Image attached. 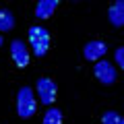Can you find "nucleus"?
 <instances>
[{
  "label": "nucleus",
  "instance_id": "obj_1",
  "mask_svg": "<svg viewBox=\"0 0 124 124\" xmlns=\"http://www.w3.org/2000/svg\"><path fill=\"white\" fill-rule=\"evenodd\" d=\"M29 44H31L33 54H35L37 58L46 56L48 50H50V33H48V29L41 27V25L29 27Z\"/></svg>",
  "mask_w": 124,
  "mask_h": 124
},
{
  "label": "nucleus",
  "instance_id": "obj_2",
  "mask_svg": "<svg viewBox=\"0 0 124 124\" xmlns=\"http://www.w3.org/2000/svg\"><path fill=\"white\" fill-rule=\"evenodd\" d=\"M17 114L23 120L31 118L35 114V95L31 87H21L17 93Z\"/></svg>",
  "mask_w": 124,
  "mask_h": 124
},
{
  "label": "nucleus",
  "instance_id": "obj_3",
  "mask_svg": "<svg viewBox=\"0 0 124 124\" xmlns=\"http://www.w3.org/2000/svg\"><path fill=\"white\" fill-rule=\"evenodd\" d=\"M93 75H95V79H97L101 85H114L116 79H118V72H116L114 64H110V62H106V60H97L95 62Z\"/></svg>",
  "mask_w": 124,
  "mask_h": 124
},
{
  "label": "nucleus",
  "instance_id": "obj_4",
  "mask_svg": "<svg viewBox=\"0 0 124 124\" xmlns=\"http://www.w3.org/2000/svg\"><path fill=\"white\" fill-rule=\"evenodd\" d=\"M56 93H58V87H56V83H54L52 79L41 77V79L37 81V95H39V101L44 103V106L54 103V99L58 97Z\"/></svg>",
  "mask_w": 124,
  "mask_h": 124
},
{
  "label": "nucleus",
  "instance_id": "obj_5",
  "mask_svg": "<svg viewBox=\"0 0 124 124\" xmlns=\"http://www.w3.org/2000/svg\"><path fill=\"white\" fill-rule=\"evenodd\" d=\"M106 52H108V44L106 41H99V39L87 41L85 48H83V56L87 58V60H91V62L101 60V58L106 56Z\"/></svg>",
  "mask_w": 124,
  "mask_h": 124
},
{
  "label": "nucleus",
  "instance_id": "obj_6",
  "mask_svg": "<svg viewBox=\"0 0 124 124\" xmlns=\"http://www.w3.org/2000/svg\"><path fill=\"white\" fill-rule=\"evenodd\" d=\"M10 56H13L15 64L21 66V68H25L29 64V52H27V46L21 39H13V44H10Z\"/></svg>",
  "mask_w": 124,
  "mask_h": 124
},
{
  "label": "nucleus",
  "instance_id": "obj_7",
  "mask_svg": "<svg viewBox=\"0 0 124 124\" xmlns=\"http://www.w3.org/2000/svg\"><path fill=\"white\" fill-rule=\"evenodd\" d=\"M108 19L114 27H124V0H116L108 8Z\"/></svg>",
  "mask_w": 124,
  "mask_h": 124
},
{
  "label": "nucleus",
  "instance_id": "obj_8",
  "mask_svg": "<svg viewBox=\"0 0 124 124\" xmlns=\"http://www.w3.org/2000/svg\"><path fill=\"white\" fill-rule=\"evenodd\" d=\"M56 8H58V0H37L35 17L37 19H50Z\"/></svg>",
  "mask_w": 124,
  "mask_h": 124
},
{
  "label": "nucleus",
  "instance_id": "obj_9",
  "mask_svg": "<svg viewBox=\"0 0 124 124\" xmlns=\"http://www.w3.org/2000/svg\"><path fill=\"white\" fill-rule=\"evenodd\" d=\"M13 27H15V15L8 8H0V33L13 31Z\"/></svg>",
  "mask_w": 124,
  "mask_h": 124
},
{
  "label": "nucleus",
  "instance_id": "obj_10",
  "mask_svg": "<svg viewBox=\"0 0 124 124\" xmlns=\"http://www.w3.org/2000/svg\"><path fill=\"white\" fill-rule=\"evenodd\" d=\"M44 124H62V112L56 108H50L44 114Z\"/></svg>",
  "mask_w": 124,
  "mask_h": 124
},
{
  "label": "nucleus",
  "instance_id": "obj_11",
  "mask_svg": "<svg viewBox=\"0 0 124 124\" xmlns=\"http://www.w3.org/2000/svg\"><path fill=\"white\" fill-rule=\"evenodd\" d=\"M101 124H124V116H120L118 112H114V110L103 112V116H101Z\"/></svg>",
  "mask_w": 124,
  "mask_h": 124
},
{
  "label": "nucleus",
  "instance_id": "obj_12",
  "mask_svg": "<svg viewBox=\"0 0 124 124\" xmlns=\"http://www.w3.org/2000/svg\"><path fill=\"white\" fill-rule=\"evenodd\" d=\"M114 62L124 70V48H118V50L114 52Z\"/></svg>",
  "mask_w": 124,
  "mask_h": 124
},
{
  "label": "nucleus",
  "instance_id": "obj_13",
  "mask_svg": "<svg viewBox=\"0 0 124 124\" xmlns=\"http://www.w3.org/2000/svg\"><path fill=\"white\" fill-rule=\"evenodd\" d=\"M0 46H2V35H0Z\"/></svg>",
  "mask_w": 124,
  "mask_h": 124
},
{
  "label": "nucleus",
  "instance_id": "obj_14",
  "mask_svg": "<svg viewBox=\"0 0 124 124\" xmlns=\"http://www.w3.org/2000/svg\"><path fill=\"white\" fill-rule=\"evenodd\" d=\"M72 2H79V0H72Z\"/></svg>",
  "mask_w": 124,
  "mask_h": 124
}]
</instances>
